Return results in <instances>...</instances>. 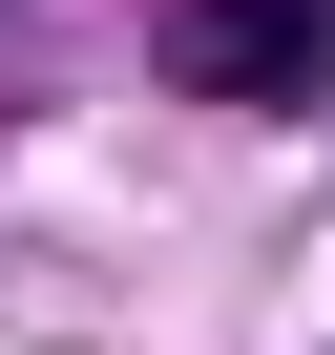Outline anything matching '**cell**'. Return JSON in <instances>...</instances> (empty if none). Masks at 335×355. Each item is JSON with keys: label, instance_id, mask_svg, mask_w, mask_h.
I'll return each mask as SVG.
<instances>
[{"label": "cell", "instance_id": "obj_1", "mask_svg": "<svg viewBox=\"0 0 335 355\" xmlns=\"http://www.w3.org/2000/svg\"><path fill=\"white\" fill-rule=\"evenodd\" d=\"M189 105H314L335 84V0H168V42H147Z\"/></svg>", "mask_w": 335, "mask_h": 355}]
</instances>
